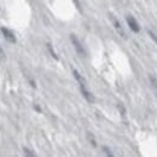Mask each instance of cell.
Returning a JSON list of instances; mask_svg holds the SVG:
<instances>
[{"label": "cell", "instance_id": "6da1fadb", "mask_svg": "<svg viewBox=\"0 0 157 157\" xmlns=\"http://www.w3.org/2000/svg\"><path fill=\"white\" fill-rule=\"evenodd\" d=\"M70 40H71V42H73V45H74V48H75V51L78 52V56L85 57V56H86V51H85V48H83L81 41L78 39V36L74 35V34H71V35H70Z\"/></svg>", "mask_w": 157, "mask_h": 157}, {"label": "cell", "instance_id": "7a4b0ae2", "mask_svg": "<svg viewBox=\"0 0 157 157\" xmlns=\"http://www.w3.org/2000/svg\"><path fill=\"white\" fill-rule=\"evenodd\" d=\"M0 30H1V33L4 34V38L7 40L9 42H11V44H15L17 40H16V35H15V33L11 30V29H9V28H6V27H1L0 28Z\"/></svg>", "mask_w": 157, "mask_h": 157}, {"label": "cell", "instance_id": "3957f363", "mask_svg": "<svg viewBox=\"0 0 157 157\" xmlns=\"http://www.w3.org/2000/svg\"><path fill=\"white\" fill-rule=\"evenodd\" d=\"M126 21H127V24L129 25V28H131L132 32H134V33H139L140 32V25L138 24L137 20L133 16H127Z\"/></svg>", "mask_w": 157, "mask_h": 157}, {"label": "cell", "instance_id": "277c9868", "mask_svg": "<svg viewBox=\"0 0 157 157\" xmlns=\"http://www.w3.org/2000/svg\"><path fill=\"white\" fill-rule=\"evenodd\" d=\"M80 86V91H81V94L83 96V98L86 99L88 103H94V97L93 94L87 90L86 85H78Z\"/></svg>", "mask_w": 157, "mask_h": 157}, {"label": "cell", "instance_id": "5b68a950", "mask_svg": "<svg viewBox=\"0 0 157 157\" xmlns=\"http://www.w3.org/2000/svg\"><path fill=\"white\" fill-rule=\"evenodd\" d=\"M110 18H111V22H113V24H114V28L117 30V33L120 34V36H122L123 39H126L127 36H126V33H124V30H123V28H122V25H121V23L118 22V20L116 17H114L113 15L110 16Z\"/></svg>", "mask_w": 157, "mask_h": 157}, {"label": "cell", "instance_id": "8992f818", "mask_svg": "<svg viewBox=\"0 0 157 157\" xmlns=\"http://www.w3.org/2000/svg\"><path fill=\"white\" fill-rule=\"evenodd\" d=\"M73 74H74V78H75V80L78 81V85H86V80L83 78V76L78 73L76 69H73Z\"/></svg>", "mask_w": 157, "mask_h": 157}, {"label": "cell", "instance_id": "52a82bcc", "mask_svg": "<svg viewBox=\"0 0 157 157\" xmlns=\"http://www.w3.org/2000/svg\"><path fill=\"white\" fill-rule=\"evenodd\" d=\"M46 46H47V50H48V52L51 53V56L56 59V60H58V56H57V53L55 52V50H53L52 45H51V44H46Z\"/></svg>", "mask_w": 157, "mask_h": 157}, {"label": "cell", "instance_id": "ba28073f", "mask_svg": "<svg viewBox=\"0 0 157 157\" xmlns=\"http://www.w3.org/2000/svg\"><path fill=\"white\" fill-rule=\"evenodd\" d=\"M149 80H150L151 86L157 90V78L156 76H155V75H152V74H150V75H149Z\"/></svg>", "mask_w": 157, "mask_h": 157}, {"label": "cell", "instance_id": "9c48e42d", "mask_svg": "<svg viewBox=\"0 0 157 157\" xmlns=\"http://www.w3.org/2000/svg\"><path fill=\"white\" fill-rule=\"evenodd\" d=\"M87 138H88V140H90V143L93 145V146H97V143H96V139H94V137H93V134L92 133H87Z\"/></svg>", "mask_w": 157, "mask_h": 157}, {"label": "cell", "instance_id": "30bf717a", "mask_svg": "<svg viewBox=\"0 0 157 157\" xmlns=\"http://www.w3.org/2000/svg\"><path fill=\"white\" fill-rule=\"evenodd\" d=\"M103 151L105 152V155H106V156H109V157H113V156H114V154L111 152V150H110V149H109L108 146H103Z\"/></svg>", "mask_w": 157, "mask_h": 157}, {"label": "cell", "instance_id": "8fae6325", "mask_svg": "<svg viewBox=\"0 0 157 157\" xmlns=\"http://www.w3.org/2000/svg\"><path fill=\"white\" fill-rule=\"evenodd\" d=\"M23 152H24V155H25V156H29V157L35 156V154H34V152H32V150H29V149H27V147H23Z\"/></svg>", "mask_w": 157, "mask_h": 157}, {"label": "cell", "instance_id": "7c38bea8", "mask_svg": "<svg viewBox=\"0 0 157 157\" xmlns=\"http://www.w3.org/2000/svg\"><path fill=\"white\" fill-rule=\"evenodd\" d=\"M147 33H149V35H150V38H151V39L154 40V41H155V42H156V44H157V36H156V35H155V34H154V33H152L151 30H149Z\"/></svg>", "mask_w": 157, "mask_h": 157}, {"label": "cell", "instance_id": "4fadbf2b", "mask_svg": "<svg viewBox=\"0 0 157 157\" xmlns=\"http://www.w3.org/2000/svg\"><path fill=\"white\" fill-rule=\"evenodd\" d=\"M118 110L121 111V115H124V113H126V110H124V108H123V105H121V104H118L117 105Z\"/></svg>", "mask_w": 157, "mask_h": 157}, {"label": "cell", "instance_id": "5bb4252c", "mask_svg": "<svg viewBox=\"0 0 157 157\" xmlns=\"http://www.w3.org/2000/svg\"><path fill=\"white\" fill-rule=\"evenodd\" d=\"M5 58V53H4V50H2V47L0 46V59H4Z\"/></svg>", "mask_w": 157, "mask_h": 157}, {"label": "cell", "instance_id": "9a60e30c", "mask_svg": "<svg viewBox=\"0 0 157 157\" xmlns=\"http://www.w3.org/2000/svg\"><path fill=\"white\" fill-rule=\"evenodd\" d=\"M34 109H35V110H36L38 113H41V109H40L39 105H36V104H35V105H34Z\"/></svg>", "mask_w": 157, "mask_h": 157}, {"label": "cell", "instance_id": "2e32d148", "mask_svg": "<svg viewBox=\"0 0 157 157\" xmlns=\"http://www.w3.org/2000/svg\"><path fill=\"white\" fill-rule=\"evenodd\" d=\"M73 1L75 2V5H76V7H78V10H81V9H80V4H78V0H73Z\"/></svg>", "mask_w": 157, "mask_h": 157}]
</instances>
